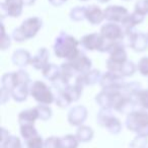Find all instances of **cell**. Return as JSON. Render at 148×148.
Masks as SVG:
<instances>
[{
  "mask_svg": "<svg viewBox=\"0 0 148 148\" xmlns=\"http://www.w3.org/2000/svg\"><path fill=\"white\" fill-rule=\"evenodd\" d=\"M137 70V66L132 61H127L122 65V68L120 70V74L123 77H130L133 76Z\"/></svg>",
  "mask_w": 148,
  "mask_h": 148,
  "instance_id": "obj_25",
  "label": "cell"
},
{
  "mask_svg": "<svg viewBox=\"0 0 148 148\" xmlns=\"http://www.w3.org/2000/svg\"></svg>",
  "mask_w": 148,
  "mask_h": 148,
  "instance_id": "obj_44",
  "label": "cell"
},
{
  "mask_svg": "<svg viewBox=\"0 0 148 148\" xmlns=\"http://www.w3.org/2000/svg\"><path fill=\"white\" fill-rule=\"evenodd\" d=\"M50 52L47 48H40L35 56H33L31 65L37 70H43L49 64Z\"/></svg>",
  "mask_w": 148,
  "mask_h": 148,
  "instance_id": "obj_15",
  "label": "cell"
},
{
  "mask_svg": "<svg viewBox=\"0 0 148 148\" xmlns=\"http://www.w3.org/2000/svg\"><path fill=\"white\" fill-rule=\"evenodd\" d=\"M129 37V45L133 51L141 53L148 49V35L144 33L135 32L128 35Z\"/></svg>",
  "mask_w": 148,
  "mask_h": 148,
  "instance_id": "obj_11",
  "label": "cell"
},
{
  "mask_svg": "<svg viewBox=\"0 0 148 148\" xmlns=\"http://www.w3.org/2000/svg\"><path fill=\"white\" fill-rule=\"evenodd\" d=\"M97 122L99 125L106 127L111 133L118 134L122 129V124L118 118L111 114L110 109H101L97 115Z\"/></svg>",
  "mask_w": 148,
  "mask_h": 148,
  "instance_id": "obj_7",
  "label": "cell"
},
{
  "mask_svg": "<svg viewBox=\"0 0 148 148\" xmlns=\"http://www.w3.org/2000/svg\"><path fill=\"white\" fill-rule=\"evenodd\" d=\"M38 112H39V119L43 121H47L52 117V110L50 107L46 105H39L37 107Z\"/></svg>",
  "mask_w": 148,
  "mask_h": 148,
  "instance_id": "obj_32",
  "label": "cell"
},
{
  "mask_svg": "<svg viewBox=\"0 0 148 148\" xmlns=\"http://www.w3.org/2000/svg\"><path fill=\"white\" fill-rule=\"evenodd\" d=\"M97 1L101 3H108L109 1H111V0H97Z\"/></svg>",
  "mask_w": 148,
  "mask_h": 148,
  "instance_id": "obj_41",
  "label": "cell"
},
{
  "mask_svg": "<svg viewBox=\"0 0 148 148\" xmlns=\"http://www.w3.org/2000/svg\"><path fill=\"white\" fill-rule=\"evenodd\" d=\"M13 87V73H5L1 77V88L11 91Z\"/></svg>",
  "mask_w": 148,
  "mask_h": 148,
  "instance_id": "obj_29",
  "label": "cell"
},
{
  "mask_svg": "<svg viewBox=\"0 0 148 148\" xmlns=\"http://www.w3.org/2000/svg\"><path fill=\"white\" fill-rule=\"evenodd\" d=\"M39 119V112L37 107L33 109L25 110L18 115V123L21 125H34L36 120Z\"/></svg>",
  "mask_w": 148,
  "mask_h": 148,
  "instance_id": "obj_18",
  "label": "cell"
},
{
  "mask_svg": "<svg viewBox=\"0 0 148 148\" xmlns=\"http://www.w3.org/2000/svg\"><path fill=\"white\" fill-rule=\"evenodd\" d=\"M79 1H87V0H79Z\"/></svg>",
  "mask_w": 148,
  "mask_h": 148,
  "instance_id": "obj_42",
  "label": "cell"
},
{
  "mask_svg": "<svg viewBox=\"0 0 148 148\" xmlns=\"http://www.w3.org/2000/svg\"><path fill=\"white\" fill-rule=\"evenodd\" d=\"M85 19L92 25H99L105 21V12L97 5H89L86 6V15Z\"/></svg>",
  "mask_w": 148,
  "mask_h": 148,
  "instance_id": "obj_14",
  "label": "cell"
},
{
  "mask_svg": "<svg viewBox=\"0 0 148 148\" xmlns=\"http://www.w3.org/2000/svg\"><path fill=\"white\" fill-rule=\"evenodd\" d=\"M21 133L25 139L29 140L31 138L38 136V132L34 125H21Z\"/></svg>",
  "mask_w": 148,
  "mask_h": 148,
  "instance_id": "obj_27",
  "label": "cell"
},
{
  "mask_svg": "<svg viewBox=\"0 0 148 148\" xmlns=\"http://www.w3.org/2000/svg\"><path fill=\"white\" fill-rule=\"evenodd\" d=\"M126 83L127 82L124 81V77L121 74L110 71L101 75V78L99 80V85L103 90L123 91Z\"/></svg>",
  "mask_w": 148,
  "mask_h": 148,
  "instance_id": "obj_6",
  "label": "cell"
},
{
  "mask_svg": "<svg viewBox=\"0 0 148 148\" xmlns=\"http://www.w3.org/2000/svg\"><path fill=\"white\" fill-rule=\"evenodd\" d=\"M48 1H49L53 6L59 7V6H61L62 4H64L65 2H67L68 0H48Z\"/></svg>",
  "mask_w": 148,
  "mask_h": 148,
  "instance_id": "obj_40",
  "label": "cell"
},
{
  "mask_svg": "<svg viewBox=\"0 0 148 148\" xmlns=\"http://www.w3.org/2000/svg\"><path fill=\"white\" fill-rule=\"evenodd\" d=\"M103 12H105V18L109 23H122L130 14L128 9L121 5H110L106 7Z\"/></svg>",
  "mask_w": 148,
  "mask_h": 148,
  "instance_id": "obj_10",
  "label": "cell"
},
{
  "mask_svg": "<svg viewBox=\"0 0 148 148\" xmlns=\"http://www.w3.org/2000/svg\"><path fill=\"white\" fill-rule=\"evenodd\" d=\"M42 73H43V76L45 77L47 80L54 82L56 81L61 75V70L60 67L57 66L54 63H49L43 70H42Z\"/></svg>",
  "mask_w": 148,
  "mask_h": 148,
  "instance_id": "obj_20",
  "label": "cell"
},
{
  "mask_svg": "<svg viewBox=\"0 0 148 148\" xmlns=\"http://www.w3.org/2000/svg\"><path fill=\"white\" fill-rule=\"evenodd\" d=\"M42 27H43V21L41 18L37 16L29 17L25 19L19 27L13 29L11 38L17 43H23L35 38Z\"/></svg>",
  "mask_w": 148,
  "mask_h": 148,
  "instance_id": "obj_2",
  "label": "cell"
},
{
  "mask_svg": "<svg viewBox=\"0 0 148 148\" xmlns=\"http://www.w3.org/2000/svg\"><path fill=\"white\" fill-rule=\"evenodd\" d=\"M59 139L57 137H50L45 141L46 148H59Z\"/></svg>",
  "mask_w": 148,
  "mask_h": 148,
  "instance_id": "obj_37",
  "label": "cell"
},
{
  "mask_svg": "<svg viewBox=\"0 0 148 148\" xmlns=\"http://www.w3.org/2000/svg\"><path fill=\"white\" fill-rule=\"evenodd\" d=\"M136 12L144 15L148 14V0H138L135 4V10Z\"/></svg>",
  "mask_w": 148,
  "mask_h": 148,
  "instance_id": "obj_34",
  "label": "cell"
},
{
  "mask_svg": "<svg viewBox=\"0 0 148 148\" xmlns=\"http://www.w3.org/2000/svg\"><path fill=\"white\" fill-rule=\"evenodd\" d=\"M11 45L10 37L5 33V27L3 25H1V50L5 51L7 50Z\"/></svg>",
  "mask_w": 148,
  "mask_h": 148,
  "instance_id": "obj_33",
  "label": "cell"
},
{
  "mask_svg": "<svg viewBox=\"0 0 148 148\" xmlns=\"http://www.w3.org/2000/svg\"><path fill=\"white\" fill-rule=\"evenodd\" d=\"M109 42L103 39L101 33H92L85 35L81 38L80 45L87 51L106 52Z\"/></svg>",
  "mask_w": 148,
  "mask_h": 148,
  "instance_id": "obj_5",
  "label": "cell"
},
{
  "mask_svg": "<svg viewBox=\"0 0 148 148\" xmlns=\"http://www.w3.org/2000/svg\"><path fill=\"white\" fill-rule=\"evenodd\" d=\"M136 103L143 109L148 110V89H141L135 95Z\"/></svg>",
  "mask_w": 148,
  "mask_h": 148,
  "instance_id": "obj_26",
  "label": "cell"
},
{
  "mask_svg": "<svg viewBox=\"0 0 148 148\" xmlns=\"http://www.w3.org/2000/svg\"><path fill=\"white\" fill-rule=\"evenodd\" d=\"M60 70H61V75L65 76L66 78H68V79L72 78V77L75 76V74H76L75 70L73 69V67L71 66V64H70L68 61L64 62V63L60 66Z\"/></svg>",
  "mask_w": 148,
  "mask_h": 148,
  "instance_id": "obj_31",
  "label": "cell"
},
{
  "mask_svg": "<svg viewBox=\"0 0 148 148\" xmlns=\"http://www.w3.org/2000/svg\"><path fill=\"white\" fill-rule=\"evenodd\" d=\"M124 1H130V0H124Z\"/></svg>",
  "mask_w": 148,
  "mask_h": 148,
  "instance_id": "obj_43",
  "label": "cell"
},
{
  "mask_svg": "<svg viewBox=\"0 0 148 148\" xmlns=\"http://www.w3.org/2000/svg\"><path fill=\"white\" fill-rule=\"evenodd\" d=\"M29 95L40 105H51L56 101L52 89L44 81L36 80L31 84Z\"/></svg>",
  "mask_w": 148,
  "mask_h": 148,
  "instance_id": "obj_4",
  "label": "cell"
},
{
  "mask_svg": "<svg viewBox=\"0 0 148 148\" xmlns=\"http://www.w3.org/2000/svg\"><path fill=\"white\" fill-rule=\"evenodd\" d=\"M29 88H31V85L29 84H19L14 86L10 91L11 97L14 99L15 101H25L27 99L29 95Z\"/></svg>",
  "mask_w": 148,
  "mask_h": 148,
  "instance_id": "obj_19",
  "label": "cell"
},
{
  "mask_svg": "<svg viewBox=\"0 0 148 148\" xmlns=\"http://www.w3.org/2000/svg\"><path fill=\"white\" fill-rule=\"evenodd\" d=\"M137 70L143 76H148V57H142L137 65Z\"/></svg>",
  "mask_w": 148,
  "mask_h": 148,
  "instance_id": "obj_36",
  "label": "cell"
},
{
  "mask_svg": "<svg viewBox=\"0 0 148 148\" xmlns=\"http://www.w3.org/2000/svg\"><path fill=\"white\" fill-rule=\"evenodd\" d=\"M79 45L80 42L76 38L68 34L61 33L56 38L54 43V54L58 58L71 61L80 54L81 51L78 49Z\"/></svg>",
  "mask_w": 148,
  "mask_h": 148,
  "instance_id": "obj_1",
  "label": "cell"
},
{
  "mask_svg": "<svg viewBox=\"0 0 148 148\" xmlns=\"http://www.w3.org/2000/svg\"><path fill=\"white\" fill-rule=\"evenodd\" d=\"M23 6L25 3L23 0H4L1 3L2 17H4L5 15L13 18L19 17L23 11Z\"/></svg>",
  "mask_w": 148,
  "mask_h": 148,
  "instance_id": "obj_9",
  "label": "cell"
},
{
  "mask_svg": "<svg viewBox=\"0 0 148 148\" xmlns=\"http://www.w3.org/2000/svg\"><path fill=\"white\" fill-rule=\"evenodd\" d=\"M126 126L139 136H148V113L146 111L130 112L126 119Z\"/></svg>",
  "mask_w": 148,
  "mask_h": 148,
  "instance_id": "obj_3",
  "label": "cell"
},
{
  "mask_svg": "<svg viewBox=\"0 0 148 148\" xmlns=\"http://www.w3.org/2000/svg\"><path fill=\"white\" fill-rule=\"evenodd\" d=\"M146 144H147V139H146V137L138 136V137L135 138L134 141L132 142L131 146H133V147H142V146L146 145Z\"/></svg>",
  "mask_w": 148,
  "mask_h": 148,
  "instance_id": "obj_38",
  "label": "cell"
},
{
  "mask_svg": "<svg viewBox=\"0 0 148 148\" xmlns=\"http://www.w3.org/2000/svg\"><path fill=\"white\" fill-rule=\"evenodd\" d=\"M83 79H84L85 85H95V83L99 82L101 78V73L99 69H91L87 73L82 74Z\"/></svg>",
  "mask_w": 148,
  "mask_h": 148,
  "instance_id": "obj_21",
  "label": "cell"
},
{
  "mask_svg": "<svg viewBox=\"0 0 148 148\" xmlns=\"http://www.w3.org/2000/svg\"><path fill=\"white\" fill-rule=\"evenodd\" d=\"M55 103H56V105H57L58 107L64 109V108H67L68 106L72 103V101L70 99V97L66 95L65 91H60V92H58L57 97H56Z\"/></svg>",
  "mask_w": 148,
  "mask_h": 148,
  "instance_id": "obj_28",
  "label": "cell"
},
{
  "mask_svg": "<svg viewBox=\"0 0 148 148\" xmlns=\"http://www.w3.org/2000/svg\"><path fill=\"white\" fill-rule=\"evenodd\" d=\"M32 58L33 57H32L31 53L29 51H27L25 49H18L13 52L11 61H12L13 65L23 68L27 66L29 64H31Z\"/></svg>",
  "mask_w": 148,
  "mask_h": 148,
  "instance_id": "obj_17",
  "label": "cell"
},
{
  "mask_svg": "<svg viewBox=\"0 0 148 148\" xmlns=\"http://www.w3.org/2000/svg\"><path fill=\"white\" fill-rule=\"evenodd\" d=\"M101 35L103 39L108 42H121L125 37V29L119 25L115 23H105L101 27Z\"/></svg>",
  "mask_w": 148,
  "mask_h": 148,
  "instance_id": "obj_8",
  "label": "cell"
},
{
  "mask_svg": "<svg viewBox=\"0 0 148 148\" xmlns=\"http://www.w3.org/2000/svg\"><path fill=\"white\" fill-rule=\"evenodd\" d=\"M68 62L71 64L73 69L75 70L76 74H78V75H82V74H85L88 71H90L91 65H92L91 60L86 55H84L82 52H80V54L76 58H74L73 60Z\"/></svg>",
  "mask_w": 148,
  "mask_h": 148,
  "instance_id": "obj_12",
  "label": "cell"
},
{
  "mask_svg": "<svg viewBox=\"0 0 148 148\" xmlns=\"http://www.w3.org/2000/svg\"><path fill=\"white\" fill-rule=\"evenodd\" d=\"M78 141L75 136L66 135L59 139V148H77Z\"/></svg>",
  "mask_w": 148,
  "mask_h": 148,
  "instance_id": "obj_22",
  "label": "cell"
},
{
  "mask_svg": "<svg viewBox=\"0 0 148 148\" xmlns=\"http://www.w3.org/2000/svg\"><path fill=\"white\" fill-rule=\"evenodd\" d=\"M87 118V109L84 106H75L68 113V122L72 126H81Z\"/></svg>",
  "mask_w": 148,
  "mask_h": 148,
  "instance_id": "obj_13",
  "label": "cell"
},
{
  "mask_svg": "<svg viewBox=\"0 0 148 148\" xmlns=\"http://www.w3.org/2000/svg\"><path fill=\"white\" fill-rule=\"evenodd\" d=\"M2 148H21V143L15 136H8L2 141Z\"/></svg>",
  "mask_w": 148,
  "mask_h": 148,
  "instance_id": "obj_30",
  "label": "cell"
},
{
  "mask_svg": "<svg viewBox=\"0 0 148 148\" xmlns=\"http://www.w3.org/2000/svg\"><path fill=\"white\" fill-rule=\"evenodd\" d=\"M144 18H145L144 15L140 14V13L136 12V11L130 13V14L125 18V21L122 23V25H123L124 29H125L126 35L128 36L131 33H133L134 27H137V25H141V23H143Z\"/></svg>",
  "mask_w": 148,
  "mask_h": 148,
  "instance_id": "obj_16",
  "label": "cell"
},
{
  "mask_svg": "<svg viewBox=\"0 0 148 148\" xmlns=\"http://www.w3.org/2000/svg\"><path fill=\"white\" fill-rule=\"evenodd\" d=\"M86 15V7L85 6H76L70 10L69 17L74 21H81L85 19Z\"/></svg>",
  "mask_w": 148,
  "mask_h": 148,
  "instance_id": "obj_24",
  "label": "cell"
},
{
  "mask_svg": "<svg viewBox=\"0 0 148 148\" xmlns=\"http://www.w3.org/2000/svg\"><path fill=\"white\" fill-rule=\"evenodd\" d=\"M76 137L79 141L87 142V141H89V140H91V138L93 137V131L90 127H87V126H80L79 129L77 130Z\"/></svg>",
  "mask_w": 148,
  "mask_h": 148,
  "instance_id": "obj_23",
  "label": "cell"
},
{
  "mask_svg": "<svg viewBox=\"0 0 148 148\" xmlns=\"http://www.w3.org/2000/svg\"><path fill=\"white\" fill-rule=\"evenodd\" d=\"M9 97H11L10 91L6 90V89L1 88V92H0V99H1V103H5L9 99Z\"/></svg>",
  "mask_w": 148,
  "mask_h": 148,
  "instance_id": "obj_39",
  "label": "cell"
},
{
  "mask_svg": "<svg viewBox=\"0 0 148 148\" xmlns=\"http://www.w3.org/2000/svg\"><path fill=\"white\" fill-rule=\"evenodd\" d=\"M44 141L42 137L39 135L27 140V148H43L44 147Z\"/></svg>",
  "mask_w": 148,
  "mask_h": 148,
  "instance_id": "obj_35",
  "label": "cell"
}]
</instances>
